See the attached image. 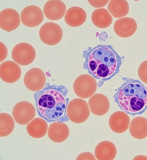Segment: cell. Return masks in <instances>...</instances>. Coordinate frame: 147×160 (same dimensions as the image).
Here are the masks:
<instances>
[{
    "mask_svg": "<svg viewBox=\"0 0 147 160\" xmlns=\"http://www.w3.org/2000/svg\"><path fill=\"white\" fill-rule=\"evenodd\" d=\"M91 112L97 116L105 114L108 111L110 103L108 98L101 94H96L92 95L88 102Z\"/></svg>",
    "mask_w": 147,
    "mask_h": 160,
    "instance_id": "15",
    "label": "cell"
},
{
    "mask_svg": "<svg viewBox=\"0 0 147 160\" xmlns=\"http://www.w3.org/2000/svg\"><path fill=\"white\" fill-rule=\"evenodd\" d=\"M76 159L78 160H95L96 159L95 156L92 153L89 152H85L82 153L79 155L77 157Z\"/></svg>",
    "mask_w": 147,
    "mask_h": 160,
    "instance_id": "27",
    "label": "cell"
},
{
    "mask_svg": "<svg viewBox=\"0 0 147 160\" xmlns=\"http://www.w3.org/2000/svg\"><path fill=\"white\" fill-rule=\"evenodd\" d=\"M88 65L94 75L105 78L115 72L117 66V59L115 54L110 49L100 47L94 49L90 54Z\"/></svg>",
    "mask_w": 147,
    "mask_h": 160,
    "instance_id": "2",
    "label": "cell"
},
{
    "mask_svg": "<svg viewBox=\"0 0 147 160\" xmlns=\"http://www.w3.org/2000/svg\"><path fill=\"white\" fill-rule=\"evenodd\" d=\"M37 105L38 110L43 116L48 119L54 120L60 118L63 114L66 101L60 92L50 89L40 95Z\"/></svg>",
    "mask_w": 147,
    "mask_h": 160,
    "instance_id": "3",
    "label": "cell"
},
{
    "mask_svg": "<svg viewBox=\"0 0 147 160\" xmlns=\"http://www.w3.org/2000/svg\"><path fill=\"white\" fill-rule=\"evenodd\" d=\"M39 35L42 41L50 46L58 44L61 40L63 32L61 27L57 24L53 22H48L41 27Z\"/></svg>",
    "mask_w": 147,
    "mask_h": 160,
    "instance_id": "7",
    "label": "cell"
},
{
    "mask_svg": "<svg viewBox=\"0 0 147 160\" xmlns=\"http://www.w3.org/2000/svg\"><path fill=\"white\" fill-rule=\"evenodd\" d=\"M36 55L35 50L30 44L22 42L16 45L11 53L12 59L22 66L28 65L34 60Z\"/></svg>",
    "mask_w": 147,
    "mask_h": 160,
    "instance_id": "6",
    "label": "cell"
},
{
    "mask_svg": "<svg viewBox=\"0 0 147 160\" xmlns=\"http://www.w3.org/2000/svg\"><path fill=\"white\" fill-rule=\"evenodd\" d=\"M128 115L123 111H117L110 116L109 124L111 129L117 133H122L128 129L130 123Z\"/></svg>",
    "mask_w": 147,
    "mask_h": 160,
    "instance_id": "16",
    "label": "cell"
},
{
    "mask_svg": "<svg viewBox=\"0 0 147 160\" xmlns=\"http://www.w3.org/2000/svg\"><path fill=\"white\" fill-rule=\"evenodd\" d=\"M137 27L136 21L133 18L123 17L117 20L114 25L115 33L122 37H127L132 35L136 31Z\"/></svg>",
    "mask_w": 147,
    "mask_h": 160,
    "instance_id": "13",
    "label": "cell"
},
{
    "mask_svg": "<svg viewBox=\"0 0 147 160\" xmlns=\"http://www.w3.org/2000/svg\"><path fill=\"white\" fill-rule=\"evenodd\" d=\"M91 20L97 27L105 28L109 27L112 23L113 17L107 9L101 8L94 11L92 14Z\"/></svg>",
    "mask_w": 147,
    "mask_h": 160,
    "instance_id": "22",
    "label": "cell"
},
{
    "mask_svg": "<svg viewBox=\"0 0 147 160\" xmlns=\"http://www.w3.org/2000/svg\"><path fill=\"white\" fill-rule=\"evenodd\" d=\"M48 128L46 121L41 118L34 119L27 125L26 130L28 134L35 138H40L47 133Z\"/></svg>",
    "mask_w": 147,
    "mask_h": 160,
    "instance_id": "20",
    "label": "cell"
},
{
    "mask_svg": "<svg viewBox=\"0 0 147 160\" xmlns=\"http://www.w3.org/2000/svg\"><path fill=\"white\" fill-rule=\"evenodd\" d=\"M0 62L4 60L7 55V49L5 45L0 42Z\"/></svg>",
    "mask_w": 147,
    "mask_h": 160,
    "instance_id": "28",
    "label": "cell"
},
{
    "mask_svg": "<svg viewBox=\"0 0 147 160\" xmlns=\"http://www.w3.org/2000/svg\"><path fill=\"white\" fill-rule=\"evenodd\" d=\"M97 88L95 79L88 74H83L79 76L73 84L74 92L79 97L87 98L92 96Z\"/></svg>",
    "mask_w": 147,
    "mask_h": 160,
    "instance_id": "5",
    "label": "cell"
},
{
    "mask_svg": "<svg viewBox=\"0 0 147 160\" xmlns=\"http://www.w3.org/2000/svg\"><path fill=\"white\" fill-rule=\"evenodd\" d=\"M108 9L113 17L120 18L128 14L129 7L127 2L125 0H111L109 3Z\"/></svg>",
    "mask_w": 147,
    "mask_h": 160,
    "instance_id": "23",
    "label": "cell"
},
{
    "mask_svg": "<svg viewBox=\"0 0 147 160\" xmlns=\"http://www.w3.org/2000/svg\"><path fill=\"white\" fill-rule=\"evenodd\" d=\"M146 25H147V21Z\"/></svg>",
    "mask_w": 147,
    "mask_h": 160,
    "instance_id": "30",
    "label": "cell"
},
{
    "mask_svg": "<svg viewBox=\"0 0 147 160\" xmlns=\"http://www.w3.org/2000/svg\"><path fill=\"white\" fill-rule=\"evenodd\" d=\"M21 74L20 67L16 62L7 61L0 65V77L4 82L12 83L17 81Z\"/></svg>",
    "mask_w": 147,
    "mask_h": 160,
    "instance_id": "12",
    "label": "cell"
},
{
    "mask_svg": "<svg viewBox=\"0 0 147 160\" xmlns=\"http://www.w3.org/2000/svg\"><path fill=\"white\" fill-rule=\"evenodd\" d=\"M86 17V13L82 8L78 7H73L67 11L65 16V20L69 26L77 27L85 22Z\"/></svg>",
    "mask_w": 147,
    "mask_h": 160,
    "instance_id": "19",
    "label": "cell"
},
{
    "mask_svg": "<svg viewBox=\"0 0 147 160\" xmlns=\"http://www.w3.org/2000/svg\"><path fill=\"white\" fill-rule=\"evenodd\" d=\"M12 115L17 123L25 125L34 118L36 110L32 103L27 101H22L17 103L13 107Z\"/></svg>",
    "mask_w": 147,
    "mask_h": 160,
    "instance_id": "8",
    "label": "cell"
},
{
    "mask_svg": "<svg viewBox=\"0 0 147 160\" xmlns=\"http://www.w3.org/2000/svg\"><path fill=\"white\" fill-rule=\"evenodd\" d=\"M14 127V121L9 114L4 112L0 113V137H5L9 135L13 131Z\"/></svg>",
    "mask_w": 147,
    "mask_h": 160,
    "instance_id": "24",
    "label": "cell"
},
{
    "mask_svg": "<svg viewBox=\"0 0 147 160\" xmlns=\"http://www.w3.org/2000/svg\"><path fill=\"white\" fill-rule=\"evenodd\" d=\"M20 19L18 13L14 9L6 8L0 12V27L10 32L19 26Z\"/></svg>",
    "mask_w": 147,
    "mask_h": 160,
    "instance_id": "11",
    "label": "cell"
},
{
    "mask_svg": "<svg viewBox=\"0 0 147 160\" xmlns=\"http://www.w3.org/2000/svg\"><path fill=\"white\" fill-rule=\"evenodd\" d=\"M117 100L127 113L140 114L147 109V88L138 80H128L119 90Z\"/></svg>",
    "mask_w": 147,
    "mask_h": 160,
    "instance_id": "1",
    "label": "cell"
},
{
    "mask_svg": "<svg viewBox=\"0 0 147 160\" xmlns=\"http://www.w3.org/2000/svg\"><path fill=\"white\" fill-rule=\"evenodd\" d=\"M98 160H112L115 157L117 149L114 144L109 141H103L96 147L94 152Z\"/></svg>",
    "mask_w": 147,
    "mask_h": 160,
    "instance_id": "18",
    "label": "cell"
},
{
    "mask_svg": "<svg viewBox=\"0 0 147 160\" xmlns=\"http://www.w3.org/2000/svg\"><path fill=\"white\" fill-rule=\"evenodd\" d=\"M134 160H147V157L143 155H139L136 157Z\"/></svg>",
    "mask_w": 147,
    "mask_h": 160,
    "instance_id": "29",
    "label": "cell"
},
{
    "mask_svg": "<svg viewBox=\"0 0 147 160\" xmlns=\"http://www.w3.org/2000/svg\"><path fill=\"white\" fill-rule=\"evenodd\" d=\"M138 74L140 80L147 84V60L140 64L138 68Z\"/></svg>",
    "mask_w": 147,
    "mask_h": 160,
    "instance_id": "25",
    "label": "cell"
},
{
    "mask_svg": "<svg viewBox=\"0 0 147 160\" xmlns=\"http://www.w3.org/2000/svg\"><path fill=\"white\" fill-rule=\"evenodd\" d=\"M69 130L68 126L65 123L55 122L49 125L47 132L49 139L56 143H61L68 138Z\"/></svg>",
    "mask_w": 147,
    "mask_h": 160,
    "instance_id": "17",
    "label": "cell"
},
{
    "mask_svg": "<svg viewBox=\"0 0 147 160\" xmlns=\"http://www.w3.org/2000/svg\"><path fill=\"white\" fill-rule=\"evenodd\" d=\"M45 74L42 70L37 68H33L26 74L24 78L25 86L29 90L37 91L42 89L46 83Z\"/></svg>",
    "mask_w": 147,
    "mask_h": 160,
    "instance_id": "9",
    "label": "cell"
},
{
    "mask_svg": "<svg viewBox=\"0 0 147 160\" xmlns=\"http://www.w3.org/2000/svg\"><path fill=\"white\" fill-rule=\"evenodd\" d=\"M65 3L60 0H50L45 3L43 8L46 17L51 20H57L62 18L66 11Z\"/></svg>",
    "mask_w": 147,
    "mask_h": 160,
    "instance_id": "14",
    "label": "cell"
},
{
    "mask_svg": "<svg viewBox=\"0 0 147 160\" xmlns=\"http://www.w3.org/2000/svg\"><path fill=\"white\" fill-rule=\"evenodd\" d=\"M89 3L93 7L95 8H100L105 6L109 1V0H88Z\"/></svg>",
    "mask_w": 147,
    "mask_h": 160,
    "instance_id": "26",
    "label": "cell"
},
{
    "mask_svg": "<svg viewBox=\"0 0 147 160\" xmlns=\"http://www.w3.org/2000/svg\"><path fill=\"white\" fill-rule=\"evenodd\" d=\"M131 135L134 138L140 139L147 136V119L142 116L134 118L129 127Z\"/></svg>",
    "mask_w": 147,
    "mask_h": 160,
    "instance_id": "21",
    "label": "cell"
},
{
    "mask_svg": "<svg viewBox=\"0 0 147 160\" xmlns=\"http://www.w3.org/2000/svg\"><path fill=\"white\" fill-rule=\"evenodd\" d=\"M66 114L72 122L76 123H83L87 120L90 114L88 103L81 98L73 99L67 106Z\"/></svg>",
    "mask_w": 147,
    "mask_h": 160,
    "instance_id": "4",
    "label": "cell"
},
{
    "mask_svg": "<svg viewBox=\"0 0 147 160\" xmlns=\"http://www.w3.org/2000/svg\"><path fill=\"white\" fill-rule=\"evenodd\" d=\"M20 17L22 23L25 26L34 27L39 25L44 19L43 13L38 7L34 5L28 6L22 11Z\"/></svg>",
    "mask_w": 147,
    "mask_h": 160,
    "instance_id": "10",
    "label": "cell"
}]
</instances>
